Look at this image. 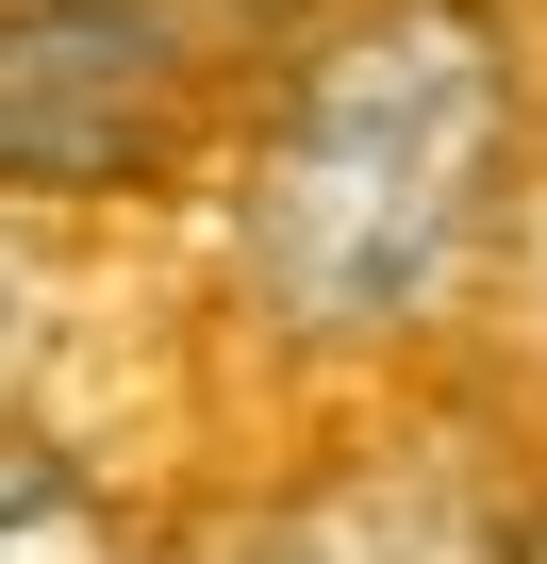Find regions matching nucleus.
I'll use <instances>...</instances> for the list:
<instances>
[{
    "instance_id": "nucleus-1",
    "label": "nucleus",
    "mask_w": 547,
    "mask_h": 564,
    "mask_svg": "<svg viewBox=\"0 0 547 564\" xmlns=\"http://www.w3.org/2000/svg\"><path fill=\"white\" fill-rule=\"evenodd\" d=\"M514 199V34L481 0H365L332 18L232 166V282L299 349H382L448 316Z\"/></svg>"
},
{
    "instance_id": "nucleus-2",
    "label": "nucleus",
    "mask_w": 547,
    "mask_h": 564,
    "mask_svg": "<svg viewBox=\"0 0 547 564\" xmlns=\"http://www.w3.org/2000/svg\"><path fill=\"white\" fill-rule=\"evenodd\" d=\"M199 100L166 0H0V183H133Z\"/></svg>"
},
{
    "instance_id": "nucleus-5",
    "label": "nucleus",
    "mask_w": 547,
    "mask_h": 564,
    "mask_svg": "<svg viewBox=\"0 0 547 564\" xmlns=\"http://www.w3.org/2000/svg\"><path fill=\"white\" fill-rule=\"evenodd\" d=\"M514 564H547V514H530V531H514Z\"/></svg>"
},
{
    "instance_id": "nucleus-3",
    "label": "nucleus",
    "mask_w": 547,
    "mask_h": 564,
    "mask_svg": "<svg viewBox=\"0 0 547 564\" xmlns=\"http://www.w3.org/2000/svg\"><path fill=\"white\" fill-rule=\"evenodd\" d=\"M249 564H514V531L448 481V465H382V481H316L249 531Z\"/></svg>"
},
{
    "instance_id": "nucleus-4",
    "label": "nucleus",
    "mask_w": 547,
    "mask_h": 564,
    "mask_svg": "<svg viewBox=\"0 0 547 564\" xmlns=\"http://www.w3.org/2000/svg\"><path fill=\"white\" fill-rule=\"evenodd\" d=\"M0 564H117V514L67 465H18V481H0Z\"/></svg>"
}]
</instances>
